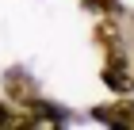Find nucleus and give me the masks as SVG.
I'll use <instances>...</instances> for the list:
<instances>
[{"label":"nucleus","mask_w":134,"mask_h":130,"mask_svg":"<svg viewBox=\"0 0 134 130\" xmlns=\"http://www.w3.org/2000/svg\"><path fill=\"white\" fill-rule=\"evenodd\" d=\"M84 8H96L100 15H119L123 4H119V0H84Z\"/></svg>","instance_id":"20e7f679"},{"label":"nucleus","mask_w":134,"mask_h":130,"mask_svg":"<svg viewBox=\"0 0 134 130\" xmlns=\"http://www.w3.org/2000/svg\"><path fill=\"white\" fill-rule=\"evenodd\" d=\"M4 119H8V103H0V126H4Z\"/></svg>","instance_id":"39448f33"},{"label":"nucleus","mask_w":134,"mask_h":130,"mask_svg":"<svg viewBox=\"0 0 134 130\" xmlns=\"http://www.w3.org/2000/svg\"><path fill=\"white\" fill-rule=\"evenodd\" d=\"M100 122L107 126H119V130H134V100H115L111 107H96L92 111Z\"/></svg>","instance_id":"f03ea898"},{"label":"nucleus","mask_w":134,"mask_h":130,"mask_svg":"<svg viewBox=\"0 0 134 130\" xmlns=\"http://www.w3.org/2000/svg\"><path fill=\"white\" fill-rule=\"evenodd\" d=\"M4 92H8L12 107H27V103H35V100H38V88H35V80L27 77V73H19V69L4 73Z\"/></svg>","instance_id":"f257e3e1"},{"label":"nucleus","mask_w":134,"mask_h":130,"mask_svg":"<svg viewBox=\"0 0 134 130\" xmlns=\"http://www.w3.org/2000/svg\"><path fill=\"white\" fill-rule=\"evenodd\" d=\"M100 77H103V84H107L111 92H130V84H134V77H126L123 65H103Z\"/></svg>","instance_id":"7ed1b4c3"}]
</instances>
